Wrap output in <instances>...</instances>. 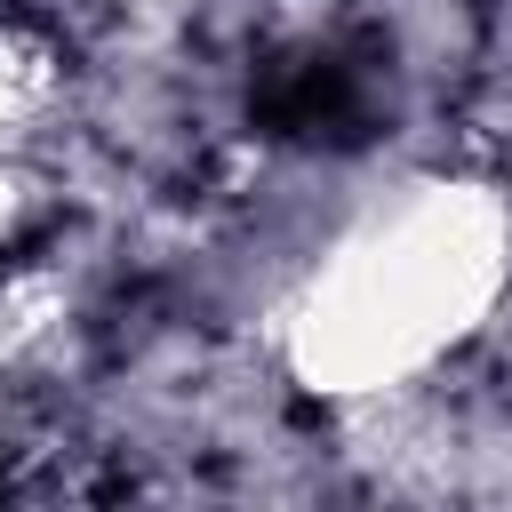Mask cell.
<instances>
[{"instance_id": "obj_1", "label": "cell", "mask_w": 512, "mask_h": 512, "mask_svg": "<svg viewBox=\"0 0 512 512\" xmlns=\"http://www.w3.org/2000/svg\"><path fill=\"white\" fill-rule=\"evenodd\" d=\"M512 288V208L496 184L424 176L384 192L280 304V352L320 400L424 384Z\"/></svg>"}, {"instance_id": "obj_4", "label": "cell", "mask_w": 512, "mask_h": 512, "mask_svg": "<svg viewBox=\"0 0 512 512\" xmlns=\"http://www.w3.org/2000/svg\"><path fill=\"white\" fill-rule=\"evenodd\" d=\"M32 200H40V192H32V176H24V168H16L8 152H0V248H8L16 232H24V216H32Z\"/></svg>"}, {"instance_id": "obj_3", "label": "cell", "mask_w": 512, "mask_h": 512, "mask_svg": "<svg viewBox=\"0 0 512 512\" xmlns=\"http://www.w3.org/2000/svg\"><path fill=\"white\" fill-rule=\"evenodd\" d=\"M48 320H56V280H40V272L0 280V360H16Z\"/></svg>"}, {"instance_id": "obj_2", "label": "cell", "mask_w": 512, "mask_h": 512, "mask_svg": "<svg viewBox=\"0 0 512 512\" xmlns=\"http://www.w3.org/2000/svg\"><path fill=\"white\" fill-rule=\"evenodd\" d=\"M48 104H56V56H48V40L0 24V152H8Z\"/></svg>"}]
</instances>
